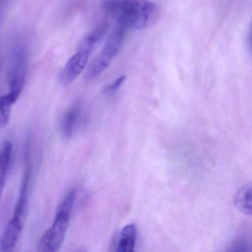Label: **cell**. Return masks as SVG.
<instances>
[{
    "instance_id": "cell-1",
    "label": "cell",
    "mask_w": 252,
    "mask_h": 252,
    "mask_svg": "<svg viewBox=\"0 0 252 252\" xmlns=\"http://www.w3.org/2000/svg\"><path fill=\"white\" fill-rule=\"evenodd\" d=\"M107 17L125 30H144L154 26L160 15V7L150 0H102Z\"/></svg>"
},
{
    "instance_id": "cell-2",
    "label": "cell",
    "mask_w": 252,
    "mask_h": 252,
    "mask_svg": "<svg viewBox=\"0 0 252 252\" xmlns=\"http://www.w3.org/2000/svg\"><path fill=\"white\" fill-rule=\"evenodd\" d=\"M76 197L74 189H70L64 196L57 208L52 225L39 240L37 249L39 252H57L60 250L68 229Z\"/></svg>"
},
{
    "instance_id": "cell-3",
    "label": "cell",
    "mask_w": 252,
    "mask_h": 252,
    "mask_svg": "<svg viewBox=\"0 0 252 252\" xmlns=\"http://www.w3.org/2000/svg\"><path fill=\"white\" fill-rule=\"evenodd\" d=\"M126 31L116 26L98 55L88 64L85 73V80L91 82L102 74L110 65L122 49Z\"/></svg>"
},
{
    "instance_id": "cell-4",
    "label": "cell",
    "mask_w": 252,
    "mask_h": 252,
    "mask_svg": "<svg viewBox=\"0 0 252 252\" xmlns=\"http://www.w3.org/2000/svg\"><path fill=\"white\" fill-rule=\"evenodd\" d=\"M92 51L79 48L73 54L60 74V81L64 86L70 85L87 67Z\"/></svg>"
},
{
    "instance_id": "cell-5",
    "label": "cell",
    "mask_w": 252,
    "mask_h": 252,
    "mask_svg": "<svg viewBox=\"0 0 252 252\" xmlns=\"http://www.w3.org/2000/svg\"><path fill=\"white\" fill-rule=\"evenodd\" d=\"M27 58L21 48L16 50L12 55L10 76V91L21 95L26 82Z\"/></svg>"
},
{
    "instance_id": "cell-6",
    "label": "cell",
    "mask_w": 252,
    "mask_h": 252,
    "mask_svg": "<svg viewBox=\"0 0 252 252\" xmlns=\"http://www.w3.org/2000/svg\"><path fill=\"white\" fill-rule=\"evenodd\" d=\"M25 221L12 217L0 237V251L10 252L17 246L23 231Z\"/></svg>"
},
{
    "instance_id": "cell-7",
    "label": "cell",
    "mask_w": 252,
    "mask_h": 252,
    "mask_svg": "<svg viewBox=\"0 0 252 252\" xmlns=\"http://www.w3.org/2000/svg\"><path fill=\"white\" fill-rule=\"evenodd\" d=\"M81 116V107L79 104H74L67 109L60 122L61 133L64 139H70L77 127Z\"/></svg>"
},
{
    "instance_id": "cell-8",
    "label": "cell",
    "mask_w": 252,
    "mask_h": 252,
    "mask_svg": "<svg viewBox=\"0 0 252 252\" xmlns=\"http://www.w3.org/2000/svg\"><path fill=\"white\" fill-rule=\"evenodd\" d=\"M137 242V228L134 223L125 225L118 235L116 251L119 252H132L135 251Z\"/></svg>"
},
{
    "instance_id": "cell-9",
    "label": "cell",
    "mask_w": 252,
    "mask_h": 252,
    "mask_svg": "<svg viewBox=\"0 0 252 252\" xmlns=\"http://www.w3.org/2000/svg\"><path fill=\"white\" fill-rule=\"evenodd\" d=\"M108 29V22L103 21L102 23H100L94 30L91 31L82 38V40L79 42L78 49L81 48V49H88L93 51L94 46L105 36Z\"/></svg>"
},
{
    "instance_id": "cell-10",
    "label": "cell",
    "mask_w": 252,
    "mask_h": 252,
    "mask_svg": "<svg viewBox=\"0 0 252 252\" xmlns=\"http://www.w3.org/2000/svg\"><path fill=\"white\" fill-rule=\"evenodd\" d=\"M234 205L239 212L252 215V183L245 184L237 191L234 196Z\"/></svg>"
},
{
    "instance_id": "cell-11",
    "label": "cell",
    "mask_w": 252,
    "mask_h": 252,
    "mask_svg": "<svg viewBox=\"0 0 252 252\" xmlns=\"http://www.w3.org/2000/svg\"><path fill=\"white\" fill-rule=\"evenodd\" d=\"M19 98L18 95L12 92L0 96V128L8 125L12 106L17 102Z\"/></svg>"
},
{
    "instance_id": "cell-12",
    "label": "cell",
    "mask_w": 252,
    "mask_h": 252,
    "mask_svg": "<svg viewBox=\"0 0 252 252\" xmlns=\"http://www.w3.org/2000/svg\"><path fill=\"white\" fill-rule=\"evenodd\" d=\"M13 146L9 141H5L0 146V172H8L11 165Z\"/></svg>"
},
{
    "instance_id": "cell-13",
    "label": "cell",
    "mask_w": 252,
    "mask_h": 252,
    "mask_svg": "<svg viewBox=\"0 0 252 252\" xmlns=\"http://www.w3.org/2000/svg\"><path fill=\"white\" fill-rule=\"evenodd\" d=\"M125 79H126V76H122L119 79L115 80L114 82H112L111 84L107 85L104 88V94H107V95H112V94H115L121 88V86L123 85Z\"/></svg>"
},
{
    "instance_id": "cell-14",
    "label": "cell",
    "mask_w": 252,
    "mask_h": 252,
    "mask_svg": "<svg viewBox=\"0 0 252 252\" xmlns=\"http://www.w3.org/2000/svg\"><path fill=\"white\" fill-rule=\"evenodd\" d=\"M249 244H248L247 241H246L243 239H240V240H236L235 242L232 243L231 246V249H228V251H238V252H243V251H249Z\"/></svg>"
},
{
    "instance_id": "cell-15",
    "label": "cell",
    "mask_w": 252,
    "mask_h": 252,
    "mask_svg": "<svg viewBox=\"0 0 252 252\" xmlns=\"http://www.w3.org/2000/svg\"><path fill=\"white\" fill-rule=\"evenodd\" d=\"M7 174H8V172H0V201H1L2 192H3L4 188H5Z\"/></svg>"
}]
</instances>
